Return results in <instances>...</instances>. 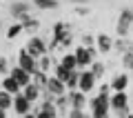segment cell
I'll return each mask as SVG.
<instances>
[{
  "label": "cell",
  "instance_id": "1",
  "mask_svg": "<svg viewBox=\"0 0 133 118\" xmlns=\"http://www.w3.org/2000/svg\"><path fill=\"white\" fill-rule=\"evenodd\" d=\"M109 103H111V111H113V116H118V118L131 116V109H129V94H127V89H124V91H111Z\"/></svg>",
  "mask_w": 133,
  "mask_h": 118
},
{
  "label": "cell",
  "instance_id": "2",
  "mask_svg": "<svg viewBox=\"0 0 133 118\" xmlns=\"http://www.w3.org/2000/svg\"><path fill=\"white\" fill-rule=\"evenodd\" d=\"M111 111V103H109V96L104 94H98L93 98H89V114L93 118H107Z\"/></svg>",
  "mask_w": 133,
  "mask_h": 118
},
{
  "label": "cell",
  "instance_id": "3",
  "mask_svg": "<svg viewBox=\"0 0 133 118\" xmlns=\"http://www.w3.org/2000/svg\"><path fill=\"white\" fill-rule=\"evenodd\" d=\"M73 54H76V60H78V69H87V67L95 60V56H98V47L80 45V47L73 49Z\"/></svg>",
  "mask_w": 133,
  "mask_h": 118
},
{
  "label": "cell",
  "instance_id": "4",
  "mask_svg": "<svg viewBox=\"0 0 133 118\" xmlns=\"http://www.w3.org/2000/svg\"><path fill=\"white\" fill-rule=\"evenodd\" d=\"M131 27H133V7H122L118 22H115V33L118 36H129Z\"/></svg>",
  "mask_w": 133,
  "mask_h": 118
},
{
  "label": "cell",
  "instance_id": "5",
  "mask_svg": "<svg viewBox=\"0 0 133 118\" xmlns=\"http://www.w3.org/2000/svg\"><path fill=\"white\" fill-rule=\"evenodd\" d=\"M71 31V25L69 22H62V20H58V22H53L51 27V43H49V51H56V49H60V40L66 36V33Z\"/></svg>",
  "mask_w": 133,
  "mask_h": 118
},
{
  "label": "cell",
  "instance_id": "6",
  "mask_svg": "<svg viewBox=\"0 0 133 118\" xmlns=\"http://www.w3.org/2000/svg\"><path fill=\"white\" fill-rule=\"evenodd\" d=\"M11 111L16 116H33V103L20 91V94L14 96V107H11Z\"/></svg>",
  "mask_w": 133,
  "mask_h": 118
},
{
  "label": "cell",
  "instance_id": "7",
  "mask_svg": "<svg viewBox=\"0 0 133 118\" xmlns=\"http://www.w3.org/2000/svg\"><path fill=\"white\" fill-rule=\"evenodd\" d=\"M24 49H27L31 56H36V58H40V56H44V54H49V45L44 43L40 36H36V33H31V36H29V40H27V45H24Z\"/></svg>",
  "mask_w": 133,
  "mask_h": 118
},
{
  "label": "cell",
  "instance_id": "8",
  "mask_svg": "<svg viewBox=\"0 0 133 118\" xmlns=\"http://www.w3.org/2000/svg\"><path fill=\"white\" fill-rule=\"evenodd\" d=\"M9 14L14 20H22L27 18V16H31V0H16V2H11L9 5Z\"/></svg>",
  "mask_w": 133,
  "mask_h": 118
},
{
  "label": "cell",
  "instance_id": "9",
  "mask_svg": "<svg viewBox=\"0 0 133 118\" xmlns=\"http://www.w3.org/2000/svg\"><path fill=\"white\" fill-rule=\"evenodd\" d=\"M33 116H44V118H56L58 107L53 103V98H42L38 103V107H33Z\"/></svg>",
  "mask_w": 133,
  "mask_h": 118
},
{
  "label": "cell",
  "instance_id": "10",
  "mask_svg": "<svg viewBox=\"0 0 133 118\" xmlns=\"http://www.w3.org/2000/svg\"><path fill=\"white\" fill-rule=\"evenodd\" d=\"M98 85V78L93 76V71L87 67V69H80V82H78V89H82L84 94H91Z\"/></svg>",
  "mask_w": 133,
  "mask_h": 118
},
{
  "label": "cell",
  "instance_id": "11",
  "mask_svg": "<svg viewBox=\"0 0 133 118\" xmlns=\"http://www.w3.org/2000/svg\"><path fill=\"white\" fill-rule=\"evenodd\" d=\"M18 65H20V67H24V69H27L31 76H33V71H38V69H40V67H38V58L31 56V54H29L24 47L18 51Z\"/></svg>",
  "mask_w": 133,
  "mask_h": 118
},
{
  "label": "cell",
  "instance_id": "12",
  "mask_svg": "<svg viewBox=\"0 0 133 118\" xmlns=\"http://www.w3.org/2000/svg\"><path fill=\"white\" fill-rule=\"evenodd\" d=\"M47 89L53 94V98H56V96H60V94H66V91H69V89H66V85H64V80H60L56 74H49Z\"/></svg>",
  "mask_w": 133,
  "mask_h": 118
},
{
  "label": "cell",
  "instance_id": "13",
  "mask_svg": "<svg viewBox=\"0 0 133 118\" xmlns=\"http://www.w3.org/2000/svg\"><path fill=\"white\" fill-rule=\"evenodd\" d=\"M89 94H84L82 89H69V103H71V107H78V109H84L87 105H89V98H87Z\"/></svg>",
  "mask_w": 133,
  "mask_h": 118
},
{
  "label": "cell",
  "instance_id": "14",
  "mask_svg": "<svg viewBox=\"0 0 133 118\" xmlns=\"http://www.w3.org/2000/svg\"><path fill=\"white\" fill-rule=\"evenodd\" d=\"M9 74L14 76L16 80L20 82V87H24V85H29V82L33 80V76L29 74L27 69H24V67H20V65H11V69H9Z\"/></svg>",
  "mask_w": 133,
  "mask_h": 118
},
{
  "label": "cell",
  "instance_id": "15",
  "mask_svg": "<svg viewBox=\"0 0 133 118\" xmlns=\"http://www.w3.org/2000/svg\"><path fill=\"white\" fill-rule=\"evenodd\" d=\"M22 94L27 96V98L31 100L33 105H36V103H40V100H42V87L36 85V82L31 80L29 85H24V87H22Z\"/></svg>",
  "mask_w": 133,
  "mask_h": 118
},
{
  "label": "cell",
  "instance_id": "16",
  "mask_svg": "<svg viewBox=\"0 0 133 118\" xmlns=\"http://www.w3.org/2000/svg\"><path fill=\"white\" fill-rule=\"evenodd\" d=\"M95 47H98L100 54L113 51V38L107 36V33H98V36H95Z\"/></svg>",
  "mask_w": 133,
  "mask_h": 118
},
{
  "label": "cell",
  "instance_id": "17",
  "mask_svg": "<svg viewBox=\"0 0 133 118\" xmlns=\"http://www.w3.org/2000/svg\"><path fill=\"white\" fill-rule=\"evenodd\" d=\"M0 87H2V89H7L9 94H14V96L22 91V87H20V82L16 80V78H14L11 74H7L5 78H2V82H0Z\"/></svg>",
  "mask_w": 133,
  "mask_h": 118
},
{
  "label": "cell",
  "instance_id": "18",
  "mask_svg": "<svg viewBox=\"0 0 133 118\" xmlns=\"http://www.w3.org/2000/svg\"><path fill=\"white\" fill-rule=\"evenodd\" d=\"M111 87H113V91H124L129 87V74H127V71L115 74L113 78H111Z\"/></svg>",
  "mask_w": 133,
  "mask_h": 118
},
{
  "label": "cell",
  "instance_id": "19",
  "mask_svg": "<svg viewBox=\"0 0 133 118\" xmlns=\"http://www.w3.org/2000/svg\"><path fill=\"white\" fill-rule=\"evenodd\" d=\"M53 103H56L58 107V116H66L69 114V109H71V103H69V94H60L53 98Z\"/></svg>",
  "mask_w": 133,
  "mask_h": 118
},
{
  "label": "cell",
  "instance_id": "20",
  "mask_svg": "<svg viewBox=\"0 0 133 118\" xmlns=\"http://www.w3.org/2000/svg\"><path fill=\"white\" fill-rule=\"evenodd\" d=\"M20 22H22L24 33H29V36H31V33H36V31L40 29V20H38V18H33V16H27V18H22Z\"/></svg>",
  "mask_w": 133,
  "mask_h": 118
},
{
  "label": "cell",
  "instance_id": "21",
  "mask_svg": "<svg viewBox=\"0 0 133 118\" xmlns=\"http://www.w3.org/2000/svg\"><path fill=\"white\" fill-rule=\"evenodd\" d=\"M113 49L120 51V54L131 51V49H133V40H129V36H120L118 40H113Z\"/></svg>",
  "mask_w": 133,
  "mask_h": 118
},
{
  "label": "cell",
  "instance_id": "22",
  "mask_svg": "<svg viewBox=\"0 0 133 118\" xmlns=\"http://www.w3.org/2000/svg\"><path fill=\"white\" fill-rule=\"evenodd\" d=\"M31 5L40 11H51V9H58L60 2L58 0H31Z\"/></svg>",
  "mask_w": 133,
  "mask_h": 118
},
{
  "label": "cell",
  "instance_id": "23",
  "mask_svg": "<svg viewBox=\"0 0 133 118\" xmlns=\"http://www.w3.org/2000/svg\"><path fill=\"white\" fill-rule=\"evenodd\" d=\"M11 107H14V94H9L7 89H2V87H0V109L11 111Z\"/></svg>",
  "mask_w": 133,
  "mask_h": 118
},
{
  "label": "cell",
  "instance_id": "24",
  "mask_svg": "<svg viewBox=\"0 0 133 118\" xmlns=\"http://www.w3.org/2000/svg\"><path fill=\"white\" fill-rule=\"evenodd\" d=\"M20 33H24V29H22V22H18V20H14V22L7 27V33L5 36L9 38V40H14V38H18Z\"/></svg>",
  "mask_w": 133,
  "mask_h": 118
},
{
  "label": "cell",
  "instance_id": "25",
  "mask_svg": "<svg viewBox=\"0 0 133 118\" xmlns=\"http://www.w3.org/2000/svg\"><path fill=\"white\" fill-rule=\"evenodd\" d=\"M78 82H80V69H71L69 71V76H66V89H78Z\"/></svg>",
  "mask_w": 133,
  "mask_h": 118
},
{
  "label": "cell",
  "instance_id": "26",
  "mask_svg": "<svg viewBox=\"0 0 133 118\" xmlns=\"http://www.w3.org/2000/svg\"><path fill=\"white\" fill-rule=\"evenodd\" d=\"M60 62L66 67V69H78V60H76V54H73V51H66V54H62Z\"/></svg>",
  "mask_w": 133,
  "mask_h": 118
},
{
  "label": "cell",
  "instance_id": "27",
  "mask_svg": "<svg viewBox=\"0 0 133 118\" xmlns=\"http://www.w3.org/2000/svg\"><path fill=\"white\" fill-rule=\"evenodd\" d=\"M89 69L93 71V76L98 78V80H100V78H104V74H107V67H104V62H100V60H93V62L89 65Z\"/></svg>",
  "mask_w": 133,
  "mask_h": 118
},
{
  "label": "cell",
  "instance_id": "28",
  "mask_svg": "<svg viewBox=\"0 0 133 118\" xmlns=\"http://www.w3.org/2000/svg\"><path fill=\"white\" fill-rule=\"evenodd\" d=\"M47 80H49V71H42V69L33 71V82H36V85L47 87Z\"/></svg>",
  "mask_w": 133,
  "mask_h": 118
},
{
  "label": "cell",
  "instance_id": "29",
  "mask_svg": "<svg viewBox=\"0 0 133 118\" xmlns=\"http://www.w3.org/2000/svg\"><path fill=\"white\" fill-rule=\"evenodd\" d=\"M51 65H53V58L49 56V54H44V56L38 58V67H40L42 71H51Z\"/></svg>",
  "mask_w": 133,
  "mask_h": 118
},
{
  "label": "cell",
  "instance_id": "30",
  "mask_svg": "<svg viewBox=\"0 0 133 118\" xmlns=\"http://www.w3.org/2000/svg\"><path fill=\"white\" fill-rule=\"evenodd\" d=\"M122 65H124V69H129V71L133 69V49L122 54Z\"/></svg>",
  "mask_w": 133,
  "mask_h": 118
},
{
  "label": "cell",
  "instance_id": "31",
  "mask_svg": "<svg viewBox=\"0 0 133 118\" xmlns=\"http://www.w3.org/2000/svg\"><path fill=\"white\" fill-rule=\"evenodd\" d=\"M69 47H73V33H71V31L60 40V49H69Z\"/></svg>",
  "mask_w": 133,
  "mask_h": 118
},
{
  "label": "cell",
  "instance_id": "32",
  "mask_svg": "<svg viewBox=\"0 0 133 118\" xmlns=\"http://www.w3.org/2000/svg\"><path fill=\"white\" fill-rule=\"evenodd\" d=\"M111 91H113V87H111V82H100V85H98V94L111 96Z\"/></svg>",
  "mask_w": 133,
  "mask_h": 118
},
{
  "label": "cell",
  "instance_id": "33",
  "mask_svg": "<svg viewBox=\"0 0 133 118\" xmlns=\"http://www.w3.org/2000/svg\"><path fill=\"white\" fill-rule=\"evenodd\" d=\"M66 116H69V118H84V116H87V111H84V109H78V107H71Z\"/></svg>",
  "mask_w": 133,
  "mask_h": 118
},
{
  "label": "cell",
  "instance_id": "34",
  "mask_svg": "<svg viewBox=\"0 0 133 118\" xmlns=\"http://www.w3.org/2000/svg\"><path fill=\"white\" fill-rule=\"evenodd\" d=\"M73 11H76V16H80V18H84V16H89V14H91L89 5H78Z\"/></svg>",
  "mask_w": 133,
  "mask_h": 118
},
{
  "label": "cell",
  "instance_id": "35",
  "mask_svg": "<svg viewBox=\"0 0 133 118\" xmlns=\"http://www.w3.org/2000/svg\"><path fill=\"white\" fill-rule=\"evenodd\" d=\"M9 69H11L9 60H7L5 56H0V74H2V76H7V74H9Z\"/></svg>",
  "mask_w": 133,
  "mask_h": 118
},
{
  "label": "cell",
  "instance_id": "36",
  "mask_svg": "<svg viewBox=\"0 0 133 118\" xmlns=\"http://www.w3.org/2000/svg\"><path fill=\"white\" fill-rule=\"evenodd\" d=\"M82 45H87V47H95V36H91V33H82Z\"/></svg>",
  "mask_w": 133,
  "mask_h": 118
},
{
  "label": "cell",
  "instance_id": "37",
  "mask_svg": "<svg viewBox=\"0 0 133 118\" xmlns=\"http://www.w3.org/2000/svg\"><path fill=\"white\" fill-rule=\"evenodd\" d=\"M69 2H73V5H89V0H69Z\"/></svg>",
  "mask_w": 133,
  "mask_h": 118
},
{
  "label": "cell",
  "instance_id": "38",
  "mask_svg": "<svg viewBox=\"0 0 133 118\" xmlns=\"http://www.w3.org/2000/svg\"><path fill=\"white\" fill-rule=\"evenodd\" d=\"M7 114H9L7 109H0V118H7Z\"/></svg>",
  "mask_w": 133,
  "mask_h": 118
},
{
  "label": "cell",
  "instance_id": "39",
  "mask_svg": "<svg viewBox=\"0 0 133 118\" xmlns=\"http://www.w3.org/2000/svg\"><path fill=\"white\" fill-rule=\"evenodd\" d=\"M131 71H133V69H131Z\"/></svg>",
  "mask_w": 133,
  "mask_h": 118
}]
</instances>
